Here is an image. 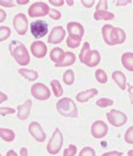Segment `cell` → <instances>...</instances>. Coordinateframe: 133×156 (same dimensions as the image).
Here are the masks:
<instances>
[{
	"mask_svg": "<svg viewBox=\"0 0 133 156\" xmlns=\"http://www.w3.org/2000/svg\"><path fill=\"white\" fill-rule=\"evenodd\" d=\"M101 32L104 41L110 46L123 44L126 40V34L124 30L114 27L111 24H105Z\"/></svg>",
	"mask_w": 133,
	"mask_h": 156,
	"instance_id": "6da1fadb",
	"label": "cell"
},
{
	"mask_svg": "<svg viewBox=\"0 0 133 156\" xmlns=\"http://www.w3.org/2000/svg\"><path fill=\"white\" fill-rule=\"evenodd\" d=\"M9 50L12 57L21 66H25L30 64L31 56L27 48L22 42L19 41H12L9 45Z\"/></svg>",
	"mask_w": 133,
	"mask_h": 156,
	"instance_id": "7a4b0ae2",
	"label": "cell"
},
{
	"mask_svg": "<svg viewBox=\"0 0 133 156\" xmlns=\"http://www.w3.org/2000/svg\"><path fill=\"white\" fill-rule=\"evenodd\" d=\"M79 60L81 63L89 67H95L101 61V56L98 51H91L89 42H85L80 51Z\"/></svg>",
	"mask_w": 133,
	"mask_h": 156,
	"instance_id": "3957f363",
	"label": "cell"
},
{
	"mask_svg": "<svg viewBox=\"0 0 133 156\" xmlns=\"http://www.w3.org/2000/svg\"><path fill=\"white\" fill-rule=\"evenodd\" d=\"M57 111L65 118L76 119L79 117V110L76 103L69 98H62L57 102Z\"/></svg>",
	"mask_w": 133,
	"mask_h": 156,
	"instance_id": "277c9868",
	"label": "cell"
},
{
	"mask_svg": "<svg viewBox=\"0 0 133 156\" xmlns=\"http://www.w3.org/2000/svg\"><path fill=\"white\" fill-rule=\"evenodd\" d=\"M62 145H63V134L61 130L57 128L48 142L46 150L51 155H56L60 152Z\"/></svg>",
	"mask_w": 133,
	"mask_h": 156,
	"instance_id": "5b68a950",
	"label": "cell"
},
{
	"mask_svg": "<svg viewBox=\"0 0 133 156\" xmlns=\"http://www.w3.org/2000/svg\"><path fill=\"white\" fill-rule=\"evenodd\" d=\"M31 93L34 98L39 101H46L51 98V95L50 89L41 82L35 83L31 86Z\"/></svg>",
	"mask_w": 133,
	"mask_h": 156,
	"instance_id": "8992f818",
	"label": "cell"
},
{
	"mask_svg": "<svg viewBox=\"0 0 133 156\" xmlns=\"http://www.w3.org/2000/svg\"><path fill=\"white\" fill-rule=\"evenodd\" d=\"M106 119L110 125L116 128L122 127L127 122V116L124 112L116 109H111L110 112L106 113Z\"/></svg>",
	"mask_w": 133,
	"mask_h": 156,
	"instance_id": "52a82bcc",
	"label": "cell"
},
{
	"mask_svg": "<svg viewBox=\"0 0 133 156\" xmlns=\"http://www.w3.org/2000/svg\"><path fill=\"white\" fill-rule=\"evenodd\" d=\"M50 7L48 4L44 2H35L31 4V7L28 9V15L31 18L44 17L49 14Z\"/></svg>",
	"mask_w": 133,
	"mask_h": 156,
	"instance_id": "ba28073f",
	"label": "cell"
},
{
	"mask_svg": "<svg viewBox=\"0 0 133 156\" xmlns=\"http://www.w3.org/2000/svg\"><path fill=\"white\" fill-rule=\"evenodd\" d=\"M28 20L26 15L23 13H19L14 17L13 26L14 30L20 35H24L28 31Z\"/></svg>",
	"mask_w": 133,
	"mask_h": 156,
	"instance_id": "9c48e42d",
	"label": "cell"
},
{
	"mask_svg": "<svg viewBox=\"0 0 133 156\" xmlns=\"http://www.w3.org/2000/svg\"><path fill=\"white\" fill-rule=\"evenodd\" d=\"M31 32L35 39H41L48 33V24L43 20H35L31 24Z\"/></svg>",
	"mask_w": 133,
	"mask_h": 156,
	"instance_id": "30bf717a",
	"label": "cell"
},
{
	"mask_svg": "<svg viewBox=\"0 0 133 156\" xmlns=\"http://www.w3.org/2000/svg\"><path fill=\"white\" fill-rule=\"evenodd\" d=\"M91 134L96 139L105 138L109 132V128L105 122L101 120H97L91 125Z\"/></svg>",
	"mask_w": 133,
	"mask_h": 156,
	"instance_id": "8fae6325",
	"label": "cell"
},
{
	"mask_svg": "<svg viewBox=\"0 0 133 156\" xmlns=\"http://www.w3.org/2000/svg\"><path fill=\"white\" fill-rule=\"evenodd\" d=\"M28 131L37 142L43 143L46 139V134L42 129L41 124L36 121H33L28 127Z\"/></svg>",
	"mask_w": 133,
	"mask_h": 156,
	"instance_id": "7c38bea8",
	"label": "cell"
},
{
	"mask_svg": "<svg viewBox=\"0 0 133 156\" xmlns=\"http://www.w3.org/2000/svg\"><path fill=\"white\" fill-rule=\"evenodd\" d=\"M66 36V30L62 26H55L51 31L50 32V34L48 36L47 42L50 44H60L61 42L63 41Z\"/></svg>",
	"mask_w": 133,
	"mask_h": 156,
	"instance_id": "4fadbf2b",
	"label": "cell"
},
{
	"mask_svg": "<svg viewBox=\"0 0 133 156\" xmlns=\"http://www.w3.org/2000/svg\"><path fill=\"white\" fill-rule=\"evenodd\" d=\"M31 51L34 57L42 59L47 54V46L43 41H34L31 44Z\"/></svg>",
	"mask_w": 133,
	"mask_h": 156,
	"instance_id": "5bb4252c",
	"label": "cell"
},
{
	"mask_svg": "<svg viewBox=\"0 0 133 156\" xmlns=\"http://www.w3.org/2000/svg\"><path fill=\"white\" fill-rule=\"evenodd\" d=\"M32 101L31 99H28L24 102V104H21L17 107V118L20 120H26L31 114V108H32Z\"/></svg>",
	"mask_w": 133,
	"mask_h": 156,
	"instance_id": "9a60e30c",
	"label": "cell"
},
{
	"mask_svg": "<svg viewBox=\"0 0 133 156\" xmlns=\"http://www.w3.org/2000/svg\"><path fill=\"white\" fill-rule=\"evenodd\" d=\"M67 30L68 35L83 38L84 35V28L79 22H69L67 24Z\"/></svg>",
	"mask_w": 133,
	"mask_h": 156,
	"instance_id": "2e32d148",
	"label": "cell"
},
{
	"mask_svg": "<svg viewBox=\"0 0 133 156\" xmlns=\"http://www.w3.org/2000/svg\"><path fill=\"white\" fill-rule=\"evenodd\" d=\"M98 93H99V91L96 88H90L89 90L83 91V92H79L76 95V100L79 102L84 103V102L89 101L93 98H94L96 95H98Z\"/></svg>",
	"mask_w": 133,
	"mask_h": 156,
	"instance_id": "e0dca14e",
	"label": "cell"
},
{
	"mask_svg": "<svg viewBox=\"0 0 133 156\" xmlns=\"http://www.w3.org/2000/svg\"><path fill=\"white\" fill-rule=\"evenodd\" d=\"M111 78L114 82L118 85L122 91L126 89V75L120 71H115L111 74Z\"/></svg>",
	"mask_w": 133,
	"mask_h": 156,
	"instance_id": "ac0fdd59",
	"label": "cell"
},
{
	"mask_svg": "<svg viewBox=\"0 0 133 156\" xmlns=\"http://www.w3.org/2000/svg\"><path fill=\"white\" fill-rule=\"evenodd\" d=\"M65 54L66 52L61 48L55 47L50 52V59L52 62H54L55 65L59 64L64 60Z\"/></svg>",
	"mask_w": 133,
	"mask_h": 156,
	"instance_id": "d6986e66",
	"label": "cell"
},
{
	"mask_svg": "<svg viewBox=\"0 0 133 156\" xmlns=\"http://www.w3.org/2000/svg\"><path fill=\"white\" fill-rule=\"evenodd\" d=\"M121 64L123 67L127 71L133 72V53L132 52H126L121 55Z\"/></svg>",
	"mask_w": 133,
	"mask_h": 156,
	"instance_id": "ffe728a7",
	"label": "cell"
},
{
	"mask_svg": "<svg viewBox=\"0 0 133 156\" xmlns=\"http://www.w3.org/2000/svg\"><path fill=\"white\" fill-rule=\"evenodd\" d=\"M18 73L22 76L24 79H26L29 82H35L39 78V74L37 71L33 70H29L25 68H22L18 71Z\"/></svg>",
	"mask_w": 133,
	"mask_h": 156,
	"instance_id": "44dd1931",
	"label": "cell"
},
{
	"mask_svg": "<svg viewBox=\"0 0 133 156\" xmlns=\"http://www.w3.org/2000/svg\"><path fill=\"white\" fill-rule=\"evenodd\" d=\"M76 62V55L74 53L71 51H68L65 54V58L63 61L59 64H56V67H66V66H70Z\"/></svg>",
	"mask_w": 133,
	"mask_h": 156,
	"instance_id": "7402d4cb",
	"label": "cell"
},
{
	"mask_svg": "<svg viewBox=\"0 0 133 156\" xmlns=\"http://www.w3.org/2000/svg\"><path fill=\"white\" fill-rule=\"evenodd\" d=\"M115 17V14L107 10H97L94 14V19L97 21L113 20Z\"/></svg>",
	"mask_w": 133,
	"mask_h": 156,
	"instance_id": "603a6c76",
	"label": "cell"
},
{
	"mask_svg": "<svg viewBox=\"0 0 133 156\" xmlns=\"http://www.w3.org/2000/svg\"><path fill=\"white\" fill-rule=\"evenodd\" d=\"M0 138L6 143H11L15 139V133L12 129L0 128Z\"/></svg>",
	"mask_w": 133,
	"mask_h": 156,
	"instance_id": "cb8c5ba5",
	"label": "cell"
},
{
	"mask_svg": "<svg viewBox=\"0 0 133 156\" xmlns=\"http://www.w3.org/2000/svg\"><path fill=\"white\" fill-rule=\"evenodd\" d=\"M50 84H51V87L52 89L53 94L56 98H60L63 95V88H62L61 83L58 80L53 79Z\"/></svg>",
	"mask_w": 133,
	"mask_h": 156,
	"instance_id": "d4e9b609",
	"label": "cell"
},
{
	"mask_svg": "<svg viewBox=\"0 0 133 156\" xmlns=\"http://www.w3.org/2000/svg\"><path fill=\"white\" fill-rule=\"evenodd\" d=\"M62 81L64 82L65 84L67 86H72L74 83L75 81V74H74V71L69 69L67 70L63 73L62 76Z\"/></svg>",
	"mask_w": 133,
	"mask_h": 156,
	"instance_id": "484cf974",
	"label": "cell"
},
{
	"mask_svg": "<svg viewBox=\"0 0 133 156\" xmlns=\"http://www.w3.org/2000/svg\"><path fill=\"white\" fill-rule=\"evenodd\" d=\"M81 41H82V38L68 35V38H67L66 43H67L68 47L71 48V49H76V48L79 47Z\"/></svg>",
	"mask_w": 133,
	"mask_h": 156,
	"instance_id": "4316f807",
	"label": "cell"
},
{
	"mask_svg": "<svg viewBox=\"0 0 133 156\" xmlns=\"http://www.w3.org/2000/svg\"><path fill=\"white\" fill-rule=\"evenodd\" d=\"M95 78L97 80V82L100 83V84H105L108 82V76L107 74L105 73V71L102 70V69H98L96 70L95 73Z\"/></svg>",
	"mask_w": 133,
	"mask_h": 156,
	"instance_id": "83f0119b",
	"label": "cell"
},
{
	"mask_svg": "<svg viewBox=\"0 0 133 156\" xmlns=\"http://www.w3.org/2000/svg\"><path fill=\"white\" fill-rule=\"evenodd\" d=\"M11 30L8 26H0V42H4L10 37Z\"/></svg>",
	"mask_w": 133,
	"mask_h": 156,
	"instance_id": "f1b7e54d",
	"label": "cell"
},
{
	"mask_svg": "<svg viewBox=\"0 0 133 156\" xmlns=\"http://www.w3.org/2000/svg\"><path fill=\"white\" fill-rule=\"evenodd\" d=\"M114 104V101L112 99L106 98H99L96 101V105L99 108H107V107H110Z\"/></svg>",
	"mask_w": 133,
	"mask_h": 156,
	"instance_id": "f546056e",
	"label": "cell"
},
{
	"mask_svg": "<svg viewBox=\"0 0 133 156\" xmlns=\"http://www.w3.org/2000/svg\"><path fill=\"white\" fill-rule=\"evenodd\" d=\"M79 156H96L95 150L93 149L92 147L87 146L81 149Z\"/></svg>",
	"mask_w": 133,
	"mask_h": 156,
	"instance_id": "4dcf8cb0",
	"label": "cell"
},
{
	"mask_svg": "<svg viewBox=\"0 0 133 156\" xmlns=\"http://www.w3.org/2000/svg\"><path fill=\"white\" fill-rule=\"evenodd\" d=\"M124 139L127 144H133V126H131L129 129L126 130L124 135Z\"/></svg>",
	"mask_w": 133,
	"mask_h": 156,
	"instance_id": "1f68e13d",
	"label": "cell"
},
{
	"mask_svg": "<svg viewBox=\"0 0 133 156\" xmlns=\"http://www.w3.org/2000/svg\"><path fill=\"white\" fill-rule=\"evenodd\" d=\"M77 146L73 144H69L68 148L64 149L63 151V156H75L77 154Z\"/></svg>",
	"mask_w": 133,
	"mask_h": 156,
	"instance_id": "d6a6232c",
	"label": "cell"
},
{
	"mask_svg": "<svg viewBox=\"0 0 133 156\" xmlns=\"http://www.w3.org/2000/svg\"><path fill=\"white\" fill-rule=\"evenodd\" d=\"M49 17L51 18L53 20H59L61 19V13L60 11L57 10V9H50L49 12Z\"/></svg>",
	"mask_w": 133,
	"mask_h": 156,
	"instance_id": "836d02e7",
	"label": "cell"
},
{
	"mask_svg": "<svg viewBox=\"0 0 133 156\" xmlns=\"http://www.w3.org/2000/svg\"><path fill=\"white\" fill-rule=\"evenodd\" d=\"M16 112V110L14 108H11L9 107H4V108H0V115L5 117L6 115L9 114H14Z\"/></svg>",
	"mask_w": 133,
	"mask_h": 156,
	"instance_id": "e575fe53",
	"label": "cell"
},
{
	"mask_svg": "<svg viewBox=\"0 0 133 156\" xmlns=\"http://www.w3.org/2000/svg\"><path fill=\"white\" fill-rule=\"evenodd\" d=\"M108 9V2L106 0H100L96 5L95 11L97 10H107Z\"/></svg>",
	"mask_w": 133,
	"mask_h": 156,
	"instance_id": "d590c367",
	"label": "cell"
},
{
	"mask_svg": "<svg viewBox=\"0 0 133 156\" xmlns=\"http://www.w3.org/2000/svg\"><path fill=\"white\" fill-rule=\"evenodd\" d=\"M0 5L4 8H13L15 6L13 0H0Z\"/></svg>",
	"mask_w": 133,
	"mask_h": 156,
	"instance_id": "8d00e7d4",
	"label": "cell"
},
{
	"mask_svg": "<svg viewBox=\"0 0 133 156\" xmlns=\"http://www.w3.org/2000/svg\"><path fill=\"white\" fill-rule=\"evenodd\" d=\"M48 2L56 7H61L65 4L64 0H49Z\"/></svg>",
	"mask_w": 133,
	"mask_h": 156,
	"instance_id": "74e56055",
	"label": "cell"
},
{
	"mask_svg": "<svg viewBox=\"0 0 133 156\" xmlns=\"http://www.w3.org/2000/svg\"><path fill=\"white\" fill-rule=\"evenodd\" d=\"M94 0H81V3L87 9H89V8H92L94 4Z\"/></svg>",
	"mask_w": 133,
	"mask_h": 156,
	"instance_id": "f35d334b",
	"label": "cell"
},
{
	"mask_svg": "<svg viewBox=\"0 0 133 156\" xmlns=\"http://www.w3.org/2000/svg\"><path fill=\"white\" fill-rule=\"evenodd\" d=\"M123 153L119 152V151H109L103 154L101 156H122Z\"/></svg>",
	"mask_w": 133,
	"mask_h": 156,
	"instance_id": "ab89813d",
	"label": "cell"
},
{
	"mask_svg": "<svg viewBox=\"0 0 133 156\" xmlns=\"http://www.w3.org/2000/svg\"><path fill=\"white\" fill-rule=\"evenodd\" d=\"M6 19H7V13L3 9H0V23L4 22Z\"/></svg>",
	"mask_w": 133,
	"mask_h": 156,
	"instance_id": "60d3db41",
	"label": "cell"
},
{
	"mask_svg": "<svg viewBox=\"0 0 133 156\" xmlns=\"http://www.w3.org/2000/svg\"><path fill=\"white\" fill-rule=\"evenodd\" d=\"M131 2H132L131 0H118V1H116V5L117 6H125V5L131 4Z\"/></svg>",
	"mask_w": 133,
	"mask_h": 156,
	"instance_id": "b9f144b4",
	"label": "cell"
},
{
	"mask_svg": "<svg viewBox=\"0 0 133 156\" xmlns=\"http://www.w3.org/2000/svg\"><path fill=\"white\" fill-rule=\"evenodd\" d=\"M8 100V96L4 93L3 92H0V104L3 103V102H6Z\"/></svg>",
	"mask_w": 133,
	"mask_h": 156,
	"instance_id": "7bdbcfd3",
	"label": "cell"
},
{
	"mask_svg": "<svg viewBox=\"0 0 133 156\" xmlns=\"http://www.w3.org/2000/svg\"><path fill=\"white\" fill-rule=\"evenodd\" d=\"M20 156H28V149L25 147H22L20 151Z\"/></svg>",
	"mask_w": 133,
	"mask_h": 156,
	"instance_id": "ee69618b",
	"label": "cell"
},
{
	"mask_svg": "<svg viewBox=\"0 0 133 156\" xmlns=\"http://www.w3.org/2000/svg\"><path fill=\"white\" fill-rule=\"evenodd\" d=\"M30 0H16V4L19 5H24V4H29Z\"/></svg>",
	"mask_w": 133,
	"mask_h": 156,
	"instance_id": "f6af8a7d",
	"label": "cell"
},
{
	"mask_svg": "<svg viewBox=\"0 0 133 156\" xmlns=\"http://www.w3.org/2000/svg\"><path fill=\"white\" fill-rule=\"evenodd\" d=\"M6 156H18V154L14 150H13V149H10V150H9L7 152Z\"/></svg>",
	"mask_w": 133,
	"mask_h": 156,
	"instance_id": "bcb514c9",
	"label": "cell"
},
{
	"mask_svg": "<svg viewBox=\"0 0 133 156\" xmlns=\"http://www.w3.org/2000/svg\"><path fill=\"white\" fill-rule=\"evenodd\" d=\"M65 2L67 3V4H68V6H72V5L74 4V1H73V0H66Z\"/></svg>",
	"mask_w": 133,
	"mask_h": 156,
	"instance_id": "7dc6e473",
	"label": "cell"
},
{
	"mask_svg": "<svg viewBox=\"0 0 133 156\" xmlns=\"http://www.w3.org/2000/svg\"><path fill=\"white\" fill-rule=\"evenodd\" d=\"M127 155L128 156H133V149H131L127 152Z\"/></svg>",
	"mask_w": 133,
	"mask_h": 156,
	"instance_id": "c3c4849f",
	"label": "cell"
},
{
	"mask_svg": "<svg viewBox=\"0 0 133 156\" xmlns=\"http://www.w3.org/2000/svg\"><path fill=\"white\" fill-rule=\"evenodd\" d=\"M0 156H2V155H1V154H0Z\"/></svg>",
	"mask_w": 133,
	"mask_h": 156,
	"instance_id": "681fc988",
	"label": "cell"
}]
</instances>
